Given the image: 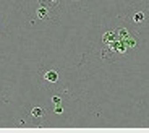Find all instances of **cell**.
<instances>
[{"label":"cell","mask_w":149,"mask_h":133,"mask_svg":"<svg viewBox=\"0 0 149 133\" xmlns=\"http://www.w3.org/2000/svg\"><path fill=\"white\" fill-rule=\"evenodd\" d=\"M60 78H62V71L58 66L49 65L39 70V83L42 88H52L54 85L60 81Z\"/></svg>","instance_id":"1"},{"label":"cell","mask_w":149,"mask_h":133,"mask_svg":"<svg viewBox=\"0 0 149 133\" xmlns=\"http://www.w3.org/2000/svg\"><path fill=\"white\" fill-rule=\"evenodd\" d=\"M36 18L41 20V21H52V20H55V16L52 15V8L50 7L39 4V8L36 10Z\"/></svg>","instance_id":"2"},{"label":"cell","mask_w":149,"mask_h":133,"mask_svg":"<svg viewBox=\"0 0 149 133\" xmlns=\"http://www.w3.org/2000/svg\"><path fill=\"white\" fill-rule=\"evenodd\" d=\"M29 115H31L33 118H37V120H39V118H42V117L45 115V111H44L42 107H33V109L29 111Z\"/></svg>","instance_id":"3"},{"label":"cell","mask_w":149,"mask_h":133,"mask_svg":"<svg viewBox=\"0 0 149 133\" xmlns=\"http://www.w3.org/2000/svg\"><path fill=\"white\" fill-rule=\"evenodd\" d=\"M144 18H146V16H144L143 11H136V13L133 15V21L134 23H143V21H144Z\"/></svg>","instance_id":"4"},{"label":"cell","mask_w":149,"mask_h":133,"mask_svg":"<svg viewBox=\"0 0 149 133\" xmlns=\"http://www.w3.org/2000/svg\"><path fill=\"white\" fill-rule=\"evenodd\" d=\"M52 102L55 104V106H60V104H62V97H60V96H54L52 97Z\"/></svg>","instance_id":"5"},{"label":"cell","mask_w":149,"mask_h":133,"mask_svg":"<svg viewBox=\"0 0 149 133\" xmlns=\"http://www.w3.org/2000/svg\"><path fill=\"white\" fill-rule=\"evenodd\" d=\"M62 112H63L62 106H55V114H62Z\"/></svg>","instance_id":"6"},{"label":"cell","mask_w":149,"mask_h":133,"mask_svg":"<svg viewBox=\"0 0 149 133\" xmlns=\"http://www.w3.org/2000/svg\"><path fill=\"white\" fill-rule=\"evenodd\" d=\"M24 125H26L24 120H18V122H16V127H24Z\"/></svg>","instance_id":"7"},{"label":"cell","mask_w":149,"mask_h":133,"mask_svg":"<svg viewBox=\"0 0 149 133\" xmlns=\"http://www.w3.org/2000/svg\"><path fill=\"white\" fill-rule=\"evenodd\" d=\"M74 2H78V0H74Z\"/></svg>","instance_id":"8"}]
</instances>
